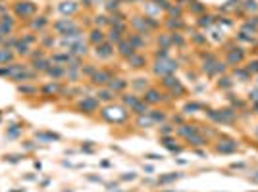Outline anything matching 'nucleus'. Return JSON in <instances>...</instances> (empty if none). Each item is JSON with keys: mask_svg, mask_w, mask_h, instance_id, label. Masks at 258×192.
<instances>
[{"mask_svg": "<svg viewBox=\"0 0 258 192\" xmlns=\"http://www.w3.org/2000/svg\"><path fill=\"white\" fill-rule=\"evenodd\" d=\"M18 52H21V54H25V52H27V48H25V44H18Z\"/></svg>", "mask_w": 258, "mask_h": 192, "instance_id": "3", "label": "nucleus"}, {"mask_svg": "<svg viewBox=\"0 0 258 192\" xmlns=\"http://www.w3.org/2000/svg\"><path fill=\"white\" fill-rule=\"evenodd\" d=\"M21 4H23V6H18V12H19V13H29V12L33 10V6H27L29 2H21Z\"/></svg>", "mask_w": 258, "mask_h": 192, "instance_id": "1", "label": "nucleus"}, {"mask_svg": "<svg viewBox=\"0 0 258 192\" xmlns=\"http://www.w3.org/2000/svg\"><path fill=\"white\" fill-rule=\"evenodd\" d=\"M12 56H10V52H0V62H4V60H10Z\"/></svg>", "mask_w": 258, "mask_h": 192, "instance_id": "2", "label": "nucleus"}]
</instances>
